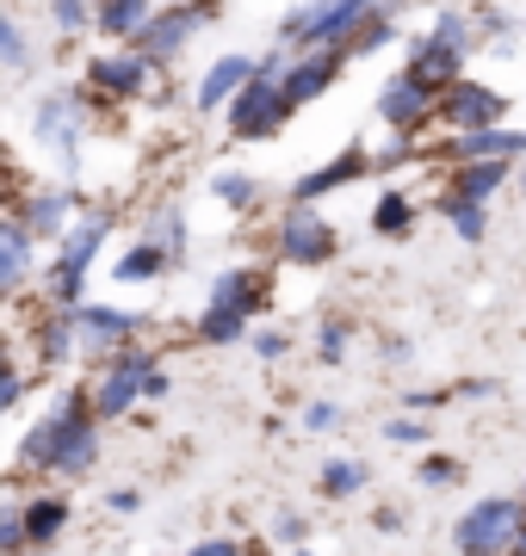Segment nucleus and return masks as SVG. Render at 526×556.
<instances>
[{"instance_id": "38", "label": "nucleus", "mask_w": 526, "mask_h": 556, "mask_svg": "<svg viewBox=\"0 0 526 556\" xmlns=\"http://www.w3.org/2000/svg\"><path fill=\"white\" fill-rule=\"evenodd\" d=\"M254 346H261V358H279L285 353V334H261Z\"/></svg>"}, {"instance_id": "23", "label": "nucleus", "mask_w": 526, "mask_h": 556, "mask_svg": "<svg viewBox=\"0 0 526 556\" xmlns=\"http://www.w3.org/2000/svg\"><path fill=\"white\" fill-rule=\"evenodd\" d=\"M62 519H68V507L43 495V501H32V507H25V532L43 544V538H57V532H62Z\"/></svg>"}, {"instance_id": "16", "label": "nucleus", "mask_w": 526, "mask_h": 556, "mask_svg": "<svg viewBox=\"0 0 526 556\" xmlns=\"http://www.w3.org/2000/svg\"><path fill=\"white\" fill-rule=\"evenodd\" d=\"M335 68H341V62H335V50H316V56H298V62H291V75H285L279 87L291 93V105H304V100H316L328 80H335Z\"/></svg>"}, {"instance_id": "30", "label": "nucleus", "mask_w": 526, "mask_h": 556, "mask_svg": "<svg viewBox=\"0 0 526 556\" xmlns=\"http://www.w3.org/2000/svg\"><path fill=\"white\" fill-rule=\"evenodd\" d=\"M50 20H57V31H82L87 25V0H50Z\"/></svg>"}, {"instance_id": "8", "label": "nucleus", "mask_w": 526, "mask_h": 556, "mask_svg": "<svg viewBox=\"0 0 526 556\" xmlns=\"http://www.w3.org/2000/svg\"><path fill=\"white\" fill-rule=\"evenodd\" d=\"M149 390H155L149 358H142V353H124L118 365L105 371V383L93 390V415H100V420H105V415H124V408H130L137 396H149Z\"/></svg>"}, {"instance_id": "4", "label": "nucleus", "mask_w": 526, "mask_h": 556, "mask_svg": "<svg viewBox=\"0 0 526 556\" xmlns=\"http://www.w3.org/2000/svg\"><path fill=\"white\" fill-rule=\"evenodd\" d=\"M285 118H291V93H285L273 75H254L242 93L229 100V130H236V137H273Z\"/></svg>"}, {"instance_id": "39", "label": "nucleus", "mask_w": 526, "mask_h": 556, "mask_svg": "<svg viewBox=\"0 0 526 556\" xmlns=\"http://www.w3.org/2000/svg\"><path fill=\"white\" fill-rule=\"evenodd\" d=\"M323 358H341V328H323Z\"/></svg>"}, {"instance_id": "28", "label": "nucleus", "mask_w": 526, "mask_h": 556, "mask_svg": "<svg viewBox=\"0 0 526 556\" xmlns=\"http://www.w3.org/2000/svg\"><path fill=\"white\" fill-rule=\"evenodd\" d=\"M434 38H440V43H452V50L465 56V50H471V20H465V13H440V25H434Z\"/></svg>"}, {"instance_id": "6", "label": "nucleus", "mask_w": 526, "mask_h": 556, "mask_svg": "<svg viewBox=\"0 0 526 556\" xmlns=\"http://www.w3.org/2000/svg\"><path fill=\"white\" fill-rule=\"evenodd\" d=\"M112 236V223L105 217H82L75 223V236L62 241V266H57V285H50V291H57V303H75L82 298V278H87V260L100 254V241Z\"/></svg>"}, {"instance_id": "24", "label": "nucleus", "mask_w": 526, "mask_h": 556, "mask_svg": "<svg viewBox=\"0 0 526 556\" xmlns=\"http://www.w3.org/2000/svg\"><path fill=\"white\" fill-rule=\"evenodd\" d=\"M446 217H452V229H459L465 241H484V229H489V211L471 204V199H446Z\"/></svg>"}, {"instance_id": "27", "label": "nucleus", "mask_w": 526, "mask_h": 556, "mask_svg": "<svg viewBox=\"0 0 526 556\" xmlns=\"http://www.w3.org/2000/svg\"><path fill=\"white\" fill-rule=\"evenodd\" d=\"M323 489H328V495H353V489H365V464H353V457L328 464V470H323Z\"/></svg>"}, {"instance_id": "31", "label": "nucleus", "mask_w": 526, "mask_h": 556, "mask_svg": "<svg viewBox=\"0 0 526 556\" xmlns=\"http://www.w3.org/2000/svg\"><path fill=\"white\" fill-rule=\"evenodd\" d=\"M254 192H261L254 179H236V174L217 179V199H223V204H254Z\"/></svg>"}, {"instance_id": "7", "label": "nucleus", "mask_w": 526, "mask_h": 556, "mask_svg": "<svg viewBox=\"0 0 526 556\" xmlns=\"http://www.w3.org/2000/svg\"><path fill=\"white\" fill-rule=\"evenodd\" d=\"M279 248H285V260H298V266H323V260L335 254V229L323 223L316 204H298L279 229Z\"/></svg>"}, {"instance_id": "35", "label": "nucleus", "mask_w": 526, "mask_h": 556, "mask_svg": "<svg viewBox=\"0 0 526 556\" xmlns=\"http://www.w3.org/2000/svg\"><path fill=\"white\" fill-rule=\"evenodd\" d=\"M452 477H459V464H446V457H434L422 470V482H452Z\"/></svg>"}, {"instance_id": "19", "label": "nucleus", "mask_w": 526, "mask_h": 556, "mask_svg": "<svg viewBox=\"0 0 526 556\" xmlns=\"http://www.w3.org/2000/svg\"><path fill=\"white\" fill-rule=\"evenodd\" d=\"M25 254H32V229L20 217L0 223V285H20L25 278Z\"/></svg>"}, {"instance_id": "37", "label": "nucleus", "mask_w": 526, "mask_h": 556, "mask_svg": "<svg viewBox=\"0 0 526 556\" xmlns=\"http://www.w3.org/2000/svg\"><path fill=\"white\" fill-rule=\"evenodd\" d=\"M192 556H236V544H229V538H211V544H199Z\"/></svg>"}, {"instance_id": "14", "label": "nucleus", "mask_w": 526, "mask_h": 556, "mask_svg": "<svg viewBox=\"0 0 526 556\" xmlns=\"http://www.w3.org/2000/svg\"><path fill=\"white\" fill-rule=\"evenodd\" d=\"M365 167H372V155H365V149H347V155H335L328 167H316V174L298 179V204L323 199V192H335V186H353V179H360Z\"/></svg>"}, {"instance_id": "26", "label": "nucleus", "mask_w": 526, "mask_h": 556, "mask_svg": "<svg viewBox=\"0 0 526 556\" xmlns=\"http://www.w3.org/2000/svg\"><path fill=\"white\" fill-rule=\"evenodd\" d=\"M38 137L43 142H68V100H62V93H50V100L38 105Z\"/></svg>"}, {"instance_id": "11", "label": "nucleus", "mask_w": 526, "mask_h": 556, "mask_svg": "<svg viewBox=\"0 0 526 556\" xmlns=\"http://www.w3.org/2000/svg\"><path fill=\"white\" fill-rule=\"evenodd\" d=\"M261 75V62L254 56H223V62H211V75L199 80V112H217L229 93H242L248 80Z\"/></svg>"}, {"instance_id": "32", "label": "nucleus", "mask_w": 526, "mask_h": 556, "mask_svg": "<svg viewBox=\"0 0 526 556\" xmlns=\"http://www.w3.org/2000/svg\"><path fill=\"white\" fill-rule=\"evenodd\" d=\"M0 50H7V68L20 75V68H25V38H20V25H13V20L0 25Z\"/></svg>"}, {"instance_id": "9", "label": "nucleus", "mask_w": 526, "mask_h": 556, "mask_svg": "<svg viewBox=\"0 0 526 556\" xmlns=\"http://www.w3.org/2000/svg\"><path fill=\"white\" fill-rule=\"evenodd\" d=\"M434 112H440V93H434V87H422L409 68L390 80L385 93H378V118H385L390 130H415V124L434 118Z\"/></svg>"}, {"instance_id": "34", "label": "nucleus", "mask_w": 526, "mask_h": 556, "mask_svg": "<svg viewBox=\"0 0 526 556\" xmlns=\"http://www.w3.org/2000/svg\"><path fill=\"white\" fill-rule=\"evenodd\" d=\"M155 236H162V248H180V211H162V229Z\"/></svg>"}, {"instance_id": "18", "label": "nucleus", "mask_w": 526, "mask_h": 556, "mask_svg": "<svg viewBox=\"0 0 526 556\" xmlns=\"http://www.w3.org/2000/svg\"><path fill=\"white\" fill-rule=\"evenodd\" d=\"M502 179H508V161H471L465 174L452 179V199H471V204H484L489 192H502Z\"/></svg>"}, {"instance_id": "40", "label": "nucleus", "mask_w": 526, "mask_h": 556, "mask_svg": "<svg viewBox=\"0 0 526 556\" xmlns=\"http://www.w3.org/2000/svg\"><path fill=\"white\" fill-rule=\"evenodd\" d=\"M514 551H521V556H526V532H521V544H514Z\"/></svg>"}, {"instance_id": "36", "label": "nucleus", "mask_w": 526, "mask_h": 556, "mask_svg": "<svg viewBox=\"0 0 526 556\" xmlns=\"http://www.w3.org/2000/svg\"><path fill=\"white\" fill-rule=\"evenodd\" d=\"M13 402H20V371H7V378H0V408H13Z\"/></svg>"}, {"instance_id": "15", "label": "nucleus", "mask_w": 526, "mask_h": 556, "mask_svg": "<svg viewBox=\"0 0 526 556\" xmlns=\"http://www.w3.org/2000/svg\"><path fill=\"white\" fill-rule=\"evenodd\" d=\"M75 328L87 334V346H118V340H130L142 328V316H130V309H75Z\"/></svg>"}, {"instance_id": "1", "label": "nucleus", "mask_w": 526, "mask_h": 556, "mask_svg": "<svg viewBox=\"0 0 526 556\" xmlns=\"http://www.w3.org/2000/svg\"><path fill=\"white\" fill-rule=\"evenodd\" d=\"M25 464L68 470V477H82L87 464H93V420L82 415V402H68L62 415H50L38 433L25 439Z\"/></svg>"}, {"instance_id": "29", "label": "nucleus", "mask_w": 526, "mask_h": 556, "mask_svg": "<svg viewBox=\"0 0 526 556\" xmlns=\"http://www.w3.org/2000/svg\"><path fill=\"white\" fill-rule=\"evenodd\" d=\"M199 328H204V340H236V334L248 328V316H229V309H204Z\"/></svg>"}, {"instance_id": "3", "label": "nucleus", "mask_w": 526, "mask_h": 556, "mask_svg": "<svg viewBox=\"0 0 526 556\" xmlns=\"http://www.w3.org/2000/svg\"><path fill=\"white\" fill-rule=\"evenodd\" d=\"M521 501H477L459 519V551L465 556H502L508 544H521Z\"/></svg>"}, {"instance_id": "25", "label": "nucleus", "mask_w": 526, "mask_h": 556, "mask_svg": "<svg viewBox=\"0 0 526 556\" xmlns=\"http://www.w3.org/2000/svg\"><path fill=\"white\" fill-rule=\"evenodd\" d=\"M162 260H167V248H155V241H149V248H130V254L118 260V278L142 285V278H155V273H162Z\"/></svg>"}, {"instance_id": "10", "label": "nucleus", "mask_w": 526, "mask_h": 556, "mask_svg": "<svg viewBox=\"0 0 526 556\" xmlns=\"http://www.w3.org/2000/svg\"><path fill=\"white\" fill-rule=\"evenodd\" d=\"M204 20H211L204 7H199V13H192V7H174V13H155V20H149V25L137 31L142 56H149V62H167V56H174V50H180L186 38H192V31H199Z\"/></svg>"}, {"instance_id": "2", "label": "nucleus", "mask_w": 526, "mask_h": 556, "mask_svg": "<svg viewBox=\"0 0 526 556\" xmlns=\"http://www.w3.org/2000/svg\"><path fill=\"white\" fill-rule=\"evenodd\" d=\"M378 0H310V7H291L285 13V38L310 43V50H335L360 31V20H378L372 13Z\"/></svg>"}, {"instance_id": "20", "label": "nucleus", "mask_w": 526, "mask_h": 556, "mask_svg": "<svg viewBox=\"0 0 526 556\" xmlns=\"http://www.w3.org/2000/svg\"><path fill=\"white\" fill-rule=\"evenodd\" d=\"M149 20H155L149 0H100V25L105 31H118V38H137Z\"/></svg>"}, {"instance_id": "13", "label": "nucleus", "mask_w": 526, "mask_h": 556, "mask_svg": "<svg viewBox=\"0 0 526 556\" xmlns=\"http://www.w3.org/2000/svg\"><path fill=\"white\" fill-rule=\"evenodd\" d=\"M459 50H452V43H440V38H422L415 43V56H409V75L422 80V87H434V93H446V87H452V80H459Z\"/></svg>"}, {"instance_id": "22", "label": "nucleus", "mask_w": 526, "mask_h": 556, "mask_svg": "<svg viewBox=\"0 0 526 556\" xmlns=\"http://www.w3.org/2000/svg\"><path fill=\"white\" fill-rule=\"evenodd\" d=\"M409 223H415V211H409L403 192H385V199H378V211H372V229H378V236H403Z\"/></svg>"}, {"instance_id": "5", "label": "nucleus", "mask_w": 526, "mask_h": 556, "mask_svg": "<svg viewBox=\"0 0 526 556\" xmlns=\"http://www.w3.org/2000/svg\"><path fill=\"white\" fill-rule=\"evenodd\" d=\"M434 118H446L452 130H465V137H477V130H502L508 118V100L496 93V87H477V80H452L440 93V112Z\"/></svg>"}, {"instance_id": "21", "label": "nucleus", "mask_w": 526, "mask_h": 556, "mask_svg": "<svg viewBox=\"0 0 526 556\" xmlns=\"http://www.w3.org/2000/svg\"><path fill=\"white\" fill-rule=\"evenodd\" d=\"M62 217H68V192H43V199L25 211V229H32V236H57Z\"/></svg>"}, {"instance_id": "12", "label": "nucleus", "mask_w": 526, "mask_h": 556, "mask_svg": "<svg viewBox=\"0 0 526 556\" xmlns=\"http://www.w3.org/2000/svg\"><path fill=\"white\" fill-rule=\"evenodd\" d=\"M87 80H93L100 93L130 100V93H142V80H149V56H93L87 62Z\"/></svg>"}, {"instance_id": "17", "label": "nucleus", "mask_w": 526, "mask_h": 556, "mask_svg": "<svg viewBox=\"0 0 526 556\" xmlns=\"http://www.w3.org/2000/svg\"><path fill=\"white\" fill-rule=\"evenodd\" d=\"M254 298H261V278L248 273V266H229V273L211 285V309H229V316H248Z\"/></svg>"}, {"instance_id": "33", "label": "nucleus", "mask_w": 526, "mask_h": 556, "mask_svg": "<svg viewBox=\"0 0 526 556\" xmlns=\"http://www.w3.org/2000/svg\"><path fill=\"white\" fill-rule=\"evenodd\" d=\"M335 420H341V408H335V402H316V408H310V427H316V433H328Z\"/></svg>"}]
</instances>
